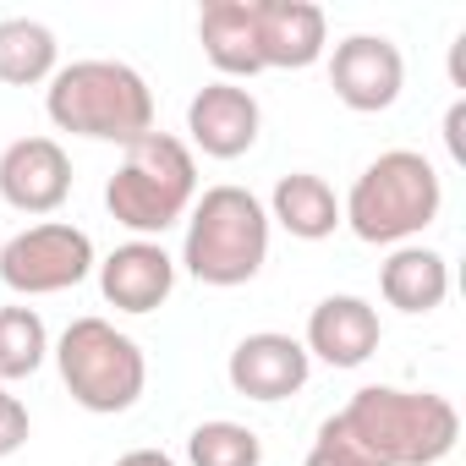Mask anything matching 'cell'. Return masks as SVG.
I'll use <instances>...</instances> for the list:
<instances>
[{
    "label": "cell",
    "mask_w": 466,
    "mask_h": 466,
    "mask_svg": "<svg viewBox=\"0 0 466 466\" xmlns=\"http://www.w3.org/2000/svg\"><path fill=\"white\" fill-rule=\"evenodd\" d=\"M335 417L351 428V439L379 466H428V461L450 455V444L461 439V411L433 390L368 384Z\"/></svg>",
    "instance_id": "6da1fadb"
},
{
    "label": "cell",
    "mask_w": 466,
    "mask_h": 466,
    "mask_svg": "<svg viewBox=\"0 0 466 466\" xmlns=\"http://www.w3.org/2000/svg\"><path fill=\"white\" fill-rule=\"evenodd\" d=\"M50 121L61 132L77 137H110V143H132L143 132H154V94L143 83L137 66L127 61H72L50 77Z\"/></svg>",
    "instance_id": "7a4b0ae2"
},
{
    "label": "cell",
    "mask_w": 466,
    "mask_h": 466,
    "mask_svg": "<svg viewBox=\"0 0 466 466\" xmlns=\"http://www.w3.org/2000/svg\"><path fill=\"white\" fill-rule=\"evenodd\" d=\"M269 253V214L248 187H208L187 219L181 264L203 286H242L264 269Z\"/></svg>",
    "instance_id": "3957f363"
},
{
    "label": "cell",
    "mask_w": 466,
    "mask_h": 466,
    "mask_svg": "<svg viewBox=\"0 0 466 466\" xmlns=\"http://www.w3.org/2000/svg\"><path fill=\"white\" fill-rule=\"evenodd\" d=\"M439 198L444 192H439L433 159L417 148H390L357 176L346 198V219L362 242H400L439 214Z\"/></svg>",
    "instance_id": "277c9868"
},
{
    "label": "cell",
    "mask_w": 466,
    "mask_h": 466,
    "mask_svg": "<svg viewBox=\"0 0 466 466\" xmlns=\"http://www.w3.org/2000/svg\"><path fill=\"white\" fill-rule=\"evenodd\" d=\"M192 181H198L192 148L170 132H143V137L127 143L121 170L105 187V203L132 230H165L192 203Z\"/></svg>",
    "instance_id": "5b68a950"
},
{
    "label": "cell",
    "mask_w": 466,
    "mask_h": 466,
    "mask_svg": "<svg viewBox=\"0 0 466 466\" xmlns=\"http://www.w3.org/2000/svg\"><path fill=\"white\" fill-rule=\"evenodd\" d=\"M56 362H61L72 400H83L88 411H127L148 379L137 340L121 335L110 319H72L56 346Z\"/></svg>",
    "instance_id": "8992f818"
},
{
    "label": "cell",
    "mask_w": 466,
    "mask_h": 466,
    "mask_svg": "<svg viewBox=\"0 0 466 466\" xmlns=\"http://www.w3.org/2000/svg\"><path fill=\"white\" fill-rule=\"evenodd\" d=\"M88 269H94V242H88V230L61 225V219L28 225V230H17L12 242H0V280H6L12 291H23V297L66 291V286H77Z\"/></svg>",
    "instance_id": "52a82bcc"
},
{
    "label": "cell",
    "mask_w": 466,
    "mask_h": 466,
    "mask_svg": "<svg viewBox=\"0 0 466 466\" xmlns=\"http://www.w3.org/2000/svg\"><path fill=\"white\" fill-rule=\"evenodd\" d=\"M406 77V61L395 50V39L384 34H346L329 56V88L351 105V110H384L395 105Z\"/></svg>",
    "instance_id": "ba28073f"
},
{
    "label": "cell",
    "mask_w": 466,
    "mask_h": 466,
    "mask_svg": "<svg viewBox=\"0 0 466 466\" xmlns=\"http://www.w3.org/2000/svg\"><path fill=\"white\" fill-rule=\"evenodd\" d=\"M72 192V159L56 137H17L0 154V198L28 214H50L61 208V198Z\"/></svg>",
    "instance_id": "9c48e42d"
},
{
    "label": "cell",
    "mask_w": 466,
    "mask_h": 466,
    "mask_svg": "<svg viewBox=\"0 0 466 466\" xmlns=\"http://www.w3.org/2000/svg\"><path fill=\"white\" fill-rule=\"evenodd\" d=\"M258 99L248 94V88H237V83H203L198 94H192V105H187V132H192V143L203 148V154H214V159H237V154H248L253 143H258Z\"/></svg>",
    "instance_id": "30bf717a"
},
{
    "label": "cell",
    "mask_w": 466,
    "mask_h": 466,
    "mask_svg": "<svg viewBox=\"0 0 466 466\" xmlns=\"http://www.w3.org/2000/svg\"><path fill=\"white\" fill-rule=\"evenodd\" d=\"M230 384L248 400H286L308 384V346L280 329H258L230 351Z\"/></svg>",
    "instance_id": "8fae6325"
},
{
    "label": "cell",
    "mask_w": 466,
    "mask_h": 466,
    "mask_svg": "<svg viewBox=\"0 0 466 466\" xmlns=\"http://www.w3.org/2000/svg\"><path fill=\"white\" fill-rule=\"evenodd\" d=\"M176 286V264L159 242H127L99 264V291L121 313H154Z\"/></svg>",
    "instance_id": "7c38bea8"
},
{
    "label": "cell",
    "mask_w": 466,
    "mask_h": 466,
    "mask_svg": "<svg viewBox=\"0 0 466 466\" xmlns=\"http://www.w3.org/2000/svg\"><path fill=\"white\" fill-rule=\"evenodd\" d=\"M253 34L264 66H308L324 50V6H313V0H253Z\"/></svg>",
    "instance_id": "4fadbf2b"
},
{
    "label": "cell",
    "mask_w": 466,
    "mask_h": 466,
    "mask_svg": "<svg viewBox=\"0 0 466 466\" xmlns=\"http://www.w3.org/2000/svg\"><path fill=\"white\" fill-rule=\"evenodd\" d=\"M308 351L329 368H357L379 351V313L362 297H324L308 319Z\"/></svg>",
    "instance_id": "5bb4252c"
},
{
    "label": "cell",
    "mask_w": 466,
    "mask_h": 466,
    "mask_svg": "<svg viewBox=\"0 0 466 466\" xmlns=\"http://www.w3.org/2000/svg\"><path fill=\"white\" fill-rule=\"evenodd\" d=\"M198 39H203V56L230 77H253L264 66L258 34H253V0H208L198 12Z\"/></svg>",
    "instance_id": "9a60e30c"
},
{
    "label": "cell",
    "mask_w": 466,
    "mask_h": 466,
    "mask_svg": "<svg viewBox=\"0 0 466 466\" xmlns=\"http://www.w3.org/2000/svg\"><path fill=\"white\" fill-rule=\"evenodd\" d=\"M379 291L400 313H433L444 302V291H450V269H444V258L433 248H395L384 258Z\"/></svg>",
    "instance_id": "2e32d148"
},
{
    "label": "cell",
    "mask_w": 466,
    "mask_h": 466,
    "mask_svg": "<svg viewBox=\"0 0 466 466\" xmlns=\"http://www.w3.org/2000/svg\"><path fill=\"white\" fill-rule=\"evenodd\" d=\"M275 219L291 230V237L319 242V237H329V230L340 225V198H335V187L324 176L291 170V176L275 181Z\"/></svg>",
    "instance_id": "e0dca14e"
},
{
    "label": "cell",
    "mask_w": 466,
    "mask_h": 466,
    "mask_svg": "<svg viewBox=\"0 0 466 466\" xmlns=\"http://www.w3.org/2000/svg\"><path fill=\"white\" fill-rule=\"evenodd\" d=\"M56 66V34L39 17H0V83H39Z\"/></svg>",
    "instance_id": "ac0fdd59"
},
{
    "label": "cell",
    "mask_w": 466,
    "mask_h": 466,
    "mask_svg": "<svg viewBox=\"0 0 466 466\" xmlns=\"http://www.w3.org/2000/svg\"><path fill=\"white\" fill-rule=\"evenodd\" d=\"M187 461L192 466H258L264 461V439L230 417H214V422H198L192 439H187Z\"/></svg>",
    "instance_id": "d6986e66"
},
{
    "label": "cell",
    "mask_w": 466,
    "mask_h": 466,
    "mask_svg": "<svg viewBox=\"0 0 466 466\" xmlns=\"http://www.w3.org/2000/svg\"><path fill=\"white\" fill-rule=\"evenodd\" d=\"M50 351L45 319L34 308H0V384L6 379H28Z\"/></svg>",
    "instance_id": "ffe728a7"
},
{
    "label": "cell",
    "mask_w": 466,
    "mask_h": 466,
    "mask_svg": "<svg viewBox=\"0 0 466 466\" xmlns=\"http://www.w3.org/2000/svg\"><path fill=\"white\" fill-rule=\"evenodd\" d=\"M308 466H379V461L351 439V428H346L340 417H329V422L319 428L313 450H308Z\"/></svg>",
    "instance_id": "44dd1931"
},
{
    "label": "cell",
    "mask_w": 466,
    "mask_h": 466,
    "mask_svg": "<svg viewBox=\"0 0 466 466\" xmlns=\"http://www.w3.org/2000/svg\"><path fill=\"white\" fill-rule=\"evenodd\" d=\"M28 444V406L17 395H6V384H0V455H12Z\"/></svg>",
    "instance_id": "7402d4cb"
},
{
    "label": "cell",
    "mask_w": 466,
    "mask_h": 466,
    "mask_svg": "<svg viewBox=\"0 0 466 466\" xmlns=\"http://www.w3.org/2000/svg\"><path fill=\"white\" fill-rule=\"evenodd\" d=\"M444 143H450L455 159H466V105H461V99H455L450 116H444Z\"/></svg>",
    "instance_id": "603a6c76"
},
{
    "label": "cell",
    "mask_w": 466,
    "mask_h": 466,
    "mask_svg": "<svg viewBox=\"0 0 466 466\" xmlns=\"http://www.w3.org/2000/svg\"><path fill=\"white\" fill-rule=\"evenodd\" d=\"M116 466H176V461H170L165 450H127Z\"/></svg>",
    "instance_id": "cb8c5ba5"
},
{
    "label": "cell",
    "mask_w": 466,
    "mask_h": 466,
    "mask_svg": "<svg viewBox=\"0 0 466 466\" xmlns=\"http://www.w3.org/2000/svg\"><path fill=\"white\" fill-rule=\"evenodd\" d=\"M450 77L466 83V34H455V45H450Z\"/></svg>",
    "instance_id": "d4e9b609"
},
{
    "label": "cell",
    "mask_w": 466,
    "mask_h": 466,
    "mask_svg": "<svg viewBox=\"0 0 466 466\" xmlns=\"http://www.w3.org/2000/svg\"><path fill=\"white\" fill-rule=\"evenodd\" d=\"M0 242H6V237H0Z\"/></svg>",
    "instance_id": "484cf974"
}]
</instances>
